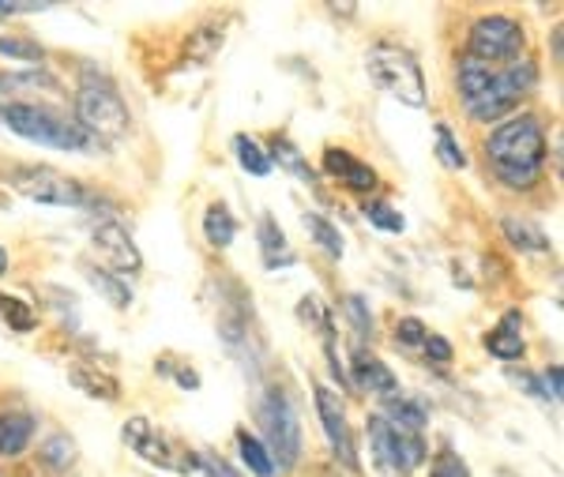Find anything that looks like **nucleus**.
Instances as JSON below:
<instances>
[{"mask_svg": "<svg viewBox=\"0 0 564 477\" xmlns=\"http://www.w3.org/2000/svg\"><path fill=\"white\" fill-rule=\"evenodd\" d=\"M234 154H238V162L252 177H268L271 173V159L263 154V147L252 140V135H238V140H234Z\"/></svg>", "mask_w": 564, "mask_h": 477, "instance_id": "obj_18", "label": "nucleus"}, {"mask_svg": "<svg viewBox=\"0 0 564 477\" xmlns=\"http://www.w3.org/2000/svg\"><path fill=\"white\" fill-rule=\"evenodd\" d=\"M520 312H508L505 324L497 327L494 335H486V346L489 354H497L500 361H516V357H523V335H520Z\"/></svg>", "mask_w": 564, "mask_h": 477, "instance_id": "obj_15", "label": "nucleus"}, {"mask_svg": "<svg viewBox=\"0 0 564 477\" xmlns=\"http://www.w3.org/2000/svg\"><path fill=\"white\" fill-rule=\"evenodd\" d=\"M324 170L332 173L335 181H343L347 188H354V192H372L380 185L377 170L366 166V162H358L350 151H335V147L324 154Z\"/></svg>", "mask_w": 564, "mask_h": 477, "instance_id": "obj_13", "label": "nucleus"}, {"mask_svg": "<svg viewBox=\"0 0 564 477\" xmlns=\"http://www.w3.org/2000/svg\"><path fill=\"white\" fill-rule=\"evenodd\" d=\"M369 447H372V463L391 477H406L425 463L422 433H411V429L395 425L384 414L369 418Z\"/></svg>", "mask_w": 564, "mask_h": 477, "instance_id": "obj_5", "label": "nucleus"}, {"mask_svg": "<svg viewBox=\"0 0 564 477\" xmlns=\"http://www.w3.org/2000/svg\"><path fill=\"white\" fill-rule=\"evenodd\" d=\"M275 159H279V166H286V170H294V177H302V181H313V170H308V162L297 154V147L294 143H286V140H275Z\"/></svg>", "mask_w": 564, "mask_h": 477, "instance_id": "obj_25", "label": "nucleus"}, {"mask_svg": "<svg viewBox=\"0 0 564 477\" xmlns=\"http://www.w3.org/2000/svg\"><path fill=\"white\" fill-rule=\"evenodd\" d=\"M0 53H4V57H15V61H31V64H39V61H42V50H39V45L15 42V39H0Z\"/></svg>", "mask_w": 564, "mask_h": 477, "instance_id": "obj_27", "label": "nucleus"}, {"mask_svg": "<svg viewBox=\"0 0 564 477\" xmlns=\"http://www.w3.org/2000/svg\"><path fill=\"white\" fill-rule=\"evenodd\" d=\"M4 271H8V252L0 249V274H4Z\"/></svg>", "mask_w": 564, "mask_h": 477, "instance_id": "obj_34", "label": "nucleus"}, {"mask_svg": "<svg viewBox=\"0 0 564 477\" xmlns=\"http://www.w3.org/2000/svg\"><path fill=\"white\" fill-rule=\"evenodd\" d=\"M425 350L433 354V361H448V357H452V346L444 343L441 335H425Z\"/></svg>", "mask_w": 564, "mask_h": 477, "instance_id": "obj_32", "label": "nucleus"}, {"mask_svg": "<svg viewBox=\"0 0 564 477\" xmlns=\"http://www.w3.org/2000/svg\"><path fill=\"white\" fill-rule=\"evenodd\" d=\"M42 455H45V463H53V466H57V470H65L68 458H72V440H65V436H53L50 444L42 447Z\"/></svg>", "mask_w": 564, "mask_h": 477, "instance_id": "obj_29", "label": "nucleus"}, {"mask_svg": "<svg viewBox=\"0 0 564 477\" xmlns=\"http://www.w3.org/2000/svg\"><path fill=\"white\" fill-rule=\"evenodd\" d=\"M0 316H4L8 324L15 327V332H31V327H34V312L26 308L23 301L4 297V293H0Z\"/></svg>", "mask_w": 564, "mask_h": 477, "instance_id": "obj_24", "label": "nucleus"}, {"mask_svg": "<svg viewBox=\"0 0 564 477\" xmlns=\"http://www.w3.org/2000/svg\"><path fill=\"white\" fill-rule=\"evenodd\" d=\"M395 335L403 338V343H425V332H422L417 319H403V324L395 327Z\"/></svg>", "mask_w": 564, "mask_h": 477, "instance_id": "obj_31", "label": "nucleus"}, {"mask_svg": "<svg viewBox=\"0 0 564 477\" xmlns=\"http://www.w3.org/2000/svg\"><path fill=\"white\" fill-rule=\"evenodd\" d=\"M539 84V68L531 57L512 64H481L475 57L459 61V98L475 121H497Z\"/></svg>", "mask_w": 564, "mask_h": 477, "instance_id": "obj_1", "label": "nucleus"}, {"mask_svg": "<svg viewBox=\"0 0 564 477\" xmlns=\"http://www.w3.org/2000/svg\"><path fill=\"white\" fill-rule=\"evenodd\" d=\"M204 234H207V241L218 245V249H226V245L234 241V234H238V226H234V215L226 210L223 204L212 207L204 215Z\"/></svg>", "mask_w": 564, "mask_h": 477, "instance_id": "obj_19", "label": "nucleus"}, {"mask_svg": "<svg viewBox=\"0 0 564 477\" xmlns=\"http://www.w3.org/2000/svg\"><path fill=\"white\" fill-rule=\"evenodd\" d=\"M76 121L84 124L90 140L102 143H121L129 135V106L117 98V90L106 84H87L76 95Z\"/></svg>", "mask_w": 564, "mask_h": 477, "instance_id": "obj_6", "label": "nucleus"}, {"mask_svg": "<svg viewBox=\"0 0 564 477\" xmlns=\"http://www.w3.org/2000/svg\"><path fill=\"white\" fill-rule=\"evenodd\" d=\"M87 279L95 282V286H102V290H106V297L113 301V305H121V308H124V305H129V301H132V297H129V290H124L121 282L109 279L106 271H90V268H87Z\"/></svg>", "mask_w": 564, "mask_h": 477, "instance_id": "obj_26", "label": "nucleus"}, {"mask_svg": "<svg viewBox=\"0 0 564 477\" xmlns=\"http://www.w3.org/2000/svg\"><path fill=\"white\" fill-rule=\"evenodd\" d=\"M260 245H263V263H268V268H286V263H294V252H290L286 237H282V229H275V218H268V215L260 218Z\"/></svg>", "mask_w": 564, "mask_h": 477, "instance_id": "obj_17", "label": "nucleus"}, {"mask_svg": "<svg viewBox=\"0 0 564 477\" xmlns=\"http://www.w3.org/2000/svg\"><path fill=\"white\" fill-rule=\"evenodd\" d=\"M204 470L212 474V477H238V474L230 470V466L223 463V458H204Z\"/></svg>", "mask_w": 564, "mask_h": 477, "instance_id": "obj_33", "label": "nucleus"}, {"mask_svg": "<svg viewBox=\"0 0 564 477\" xmlns=\"http://www.w3.org/2000/svg\"><path fill=\"white\" fill-rule=\"evenodd\" d=\"M305 226L313 229V237L324 245L327 252H332V256H343V237H339V229L327 223V218H321V215H305Z\"/></svg>", "mask_w": 564, "mask_h": 477, "instance_id": "obj_22", "label": "nucleus"}, {"mask_svg": "<svg viewBox=\"0 0 564 477\" xmlns=\"http://www.w3.org/2000/svg\"><path fill=\"white\" fill-rule=\"evenodd\" d=\"M95 249L102 252V260L113 271H140V252H135L129 234H124L117 223H98L95 226Z\"/></svg>", "mask_w": 564, "mask_h": 477, "instance_id": "obj_12", "label": "nucleus"}, {"mask_svg": "<svg viewBox=\"0 0 564 477\" xmlns=\"http://www.w3.org/2000/svg\"><path fill=\"white\" fill-rule=\"evenodd\" d=\"M366 210V218L372 226H380V229H388V234H403V215H399V210H391L388 204H380V199H372V204H366L361 207Z\"/></svg>", "mask_w": 564, "mask_h": 477, "instance_id": "obj_23", "label": "nucleus"}, {"mask_svg": "<svg viewBox=\"0 0 564 477\" xmlns=\"http://www.w3.org/2000/svg\"><path fill=\"white\" fill-rule=\"evenodd\" d=\"M12 185L23 192L34 204H50V207H87L90 196L79 181L65 177V173L50 170V166H23L12 173Z\"/></svg>", "mask_w": 564, "mask_h": 477, "instance_id": "obj_9", "label": "nucleus"}, {"mask_svg": "<svg viewBox=\"0 0 564 477\" xmlns=\"http://www.w3.org/2000/svg\"><path fill=\"white\" fill-rule=\"evenodd\" d=\"M366 68L372 76V84L380 90H388L391 98H399L403 106H414V109L425 106L422 68H417V61L406 50H399V45H372Z\"/></svg>", "mask_w": 564, "mask_h": 477, "instance_id": "obj_4", "label": "nucleus"}, {"mask_svg": "<svg viewBox=\"0 0 564 477\" xmlns=\"http://www.w3.org/2000/svg\"><path fill=\"white\" fill-rule=\"evenodd\" d=\"M505 229H508V237H512L516 245H523V249H545V241H542V237H534V234H539V229H531V226L516 223V218H508Z\"/></svg>", "mask_w": 564, "mask_h": 477, "instance_id": "obj_28", "label": "nucleus"}, {"mask_svg": "<svg viewBox=\"0 0 564 477\" xmlns=\"http://www.w3.org/2000/svg\"><path fill=\"white\" fill-rule=\"evenodd\" d=\"M39 421L31 414H0V455H20L26 444H31Z\"/></svg>", "mask_w": 564, "mask_h": 477, "instance_id": "obj_14", "label": "nucleus"}, {"mask_svg": "<svg viewBox=\"0 0 564 477\" xmlns=\"http://www.w3.org/2000/svg\"><path fill=\"white\" fill-rule=\"evenodd\" d=\"M523 26L508 15H486L470 26V50L467 57H475L481 64H512L523 57Z\"/></svg>", "mask_w": 564, "mask_h": 477, "instance_id": "obj_8", "label": "nucleus"}, {"mask_svg": "<svg viewBox=\"0 0 564 477\" xmlns=\"http://www.w3.org/2000/svg\"><path fill=\"white\" fill-rule=\"evenodd\" d=\"M354 383H361L366 391H377V394L395 391V376H391L388 365H380L377 357H366V354H358V361H354Z\"/></svg>", "mask_w": 564, "mask_h": 477, "instance_id": "obj_16", "label": "nucleus"}, {"mask_svg": "<svg viewBox=\"0 0 564 477\" xmlns=\"http://www.w3.org/2000/svg\"><path fill=\"white\" fill-rule=\"evenodd\" d=\"M436 154H441V162L448 170H463V166H467V154L459 151L452 128H444V124H436Z\"/></svg>", "mask_w": 564, "mask_h": 477, "instance_id": "obj_21", "label": "nucleus"}, {"mask_svg": "<svg viewBox=\"0 0 564 477\" xmlns=\"http://www.w3.org/2000/svg\"><path fill=\"white\" fill-rule=\"evenodd\" d=\"M433 477H470V474H467V463H463L456 452H441V458H436V466H433Z\"/></svg>", "mask_w": 564, "mask_h": 477, "instance_id": "obj_30", "label": "nucleus"}, {"mask_svg": "<svg viewBox=\"0 0 564 477\" xmlns=\"http://www.w3.org/2000/svg\"><path fill=\"white\" fill-rule=\"evenodd\" d=\"M238 444H241V458H245V466H249L257 477H271L275 474V463H271V455H268V444L257 436H249V433H241L238 436Z\"/></svg>", "mask_w": 564, "mask_h": 477, "instance_id": "obj_20", "label": "nucleus"}, {"mask_svg": "<svg viewBox=\"0 0 564 477\" xmlns=\"http://www.w3.org/2000/svg\"><path fill=\"white\" fill-rule=\"evenodd\" d=\"M316 410H321V425H324L327 440H332L335 455L343 458V466L358 470V452H354V436H350L347 414H343V402L327 388H316Z\"/></svg>", "mask_w": 564, "mask_h": 477, "instance_id": "obj_11", "label": "nucleus"}, {"mask_svg": "<svg viewBox=\"0 0 564 477\" xmlns=\"http://www.w3.org/2000/svg\"><path fill=\"white\" fill-rule=\"evenodd\" d=\"M260 421H263V433H268V444H271V463L279 458L282 470H290V466L297 463V455H302V421H297V410L294 402H290L286 391H268V399H263L260 406Z\"/></svg>", "mask_w": 564, "mask_h": 477, "instance_id": "obj_7", "label": "nucleus"}, {"mask_svg": "<svg viewBox=\"0 0 564 477\" xmlns=\"http://www.w3.org/2000/svg\"><path fill=\"white\" fill-rule=\"evenodd\" d=\"M486 159L497 181L508 188H531L542 177L545 162V132L534 117H512L494 128L486 140Z\"/></svg>", "mask_w": 564, "mask_h": 477, "instance_id": "obj_2", "label": "nucleus"}, {"mask_svg": "<svg viewBox=\"0 0 564 477\" xmlns=\"http://www.w3.org/2000/svg\"><path fill=\"white\" fill-rule=\"evenodd\" d=\"M124 440H129V447L132 452H140L148 463L154 466H166V470H181V474H188L193 466H199V458L188 452V455H177V452H170L166 447V440L162 436H154L151 433V425L143 418H135L124 425Z\"/></svg>", "mask_w": 564, "mask_h": 477, "instance_id": "obj_10", "label": "nucleus"}, {"mask_svg": "<svg viewBox=\"0 0 564 477\" xmlns=\"http://www.w3.org/2000/svg\"><path fill=\"white\" fill-rule=\"evenodd\" d=\"M0 117H4V124L12 128V132L26 135V140H39L45 147H57V151H72V154L98 151V143L84 132V124L72 121L65 113H57V109L12 102V106L0 109Z\"/></svg>", "mask_w": 564, "mask_h": 477, "instance_id": "obj_3", "label": "nucleus"}]
</instances>
